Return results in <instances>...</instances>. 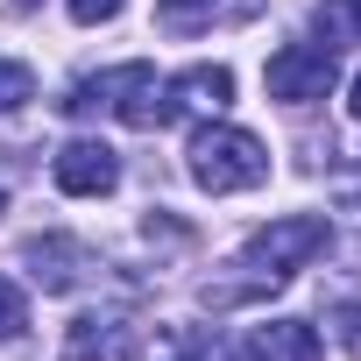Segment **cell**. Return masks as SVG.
Here are the masks:
<instances>
[{"label":"cell","instance_id":"7","mask_svg":"<svg viewBox=\"0 0 361 361\" xmlns=\"http://www.w3.org/2000/svg\"><path fill=\"white\" fill-rule=\"evenodd\" d=\"M22 262H29V276H36L43 290H78V283L92 276V248L71 241V234H36V241L22 248Z\"/></svg>","mask_w":361,"mask_h":361},{"label":"cell","instance_id":"8","mask_svg":"<svg viewBox=\"0 0 361 361\" xmlns=\"http://www.w3.org/2000/svg\"><path fill=\"white\" fill-rule=\"evenodd\" d=\"M262 0H156V29L170 36H206L213 22H255Z\"/></svg>","mask_w":361,"mask_h":361},{"label":"cell","instance_id":"1","mask_svg":"<svg viewBox=\"0 0 361 361\" xmlns=\"http://www.w3.org/2000/svg\"><path fill=\"white\" fill-rule=\"evenodd\" d=\"M64 114H114V121H128V128H142V135H156V128H170L177 114H170V78H156V64H114V71H99V78H78L71 85V99H64Z\"/></svg>","mask_w":361,"mask_h":361},{"label":"cell","instance_id":"14","mask_svg":"<svg viewBox=\"0 0 361 361\" xmlns=\"http://www.w3.org/2000/svg\"><path fill=\"white\" fill-rule=\"evenodd\" d=\"M177 361H234V347H227L220 333H206V326H199V333L177 340Z\"/></svg>","mask_w":361,"mask_h":361},{"label":"cell","instance_id":"17","mask_svg":"<svg viewBox=\"0 0 361 361\" xmlns=\"http://www.w3.org/2000/svg\"><path fill=\"white\" fill-rule=\"evenodd\" d=\"M347 106H354V121H361V71H354V99H347Z\"/></svg>","mask_w":361,"mask_h":361},{"label":"cell","instance_id":"6","mask_svg":"<svg viewBox=\"0 0 361 361\" xmlns=\"http://www.w3.org/2000/svg\"><path fill=\"white\" fill-rule=\"evenodd\" d=\"M50 170H57V192H71V199H106L121 185V156L106 142H64Z\"/></svg>","mask_w":361,"mask_h":361},{"label":"cell","instance_id":"12","mask_svg":"<svg viewBox=\"0 0 361 361\" xmlns=\"http://www.w3.org/2000/svg\"><path fill=\"white\" fill-rule=\"evenodd\" d=\"M36 99V71L29 64H8V57H0V114H22Z\"/></svg>","mask_w":361,"mask_h":361},{"label":"cell","instance_id":"5","mask_svg":"<svg viewBox=\"0 0 361 361\" xmlns=\"http://www.w3.org/2000/svg\"><path fill=\"white\" fill-rule=\"evenodd\" d=\"M57 361H149V340L128 312H85L71 319V340Z\"/></svg>","mask_w":361,"mask_h":361},{"label":"cell","instance_id":"3","mask_svg":"<svg viewBox=\"0 0 361 361\" xmlns=\"http://www.w3.org/2000/svg\"><path fill=\"white\" fill-rule=\"evenodd\" d=\"M333 248V220L326 213H283V220H269L248 248H241V262L248 269H262L269 283H290L312 255H326Z\"/></svg>","mask_w":361,"mask_h":361},{"label":"cell","instance_id":"11","mask_svg":"<svg viewBox=\"0 0 361 361\" xmlns=\"http://www.w3.org/2000/svg\"><path fill=\"white\" fill-rule=\"evenodd\" d=\"M312 29H319V43H326V50L361 43V0H326V8L312 15Z\"/></svg>","mask_w":361,"mask_h":361},{"label":"cell","instance_id":"10","mask_svg":"<svg viewBox=\"0 0 361 361\" xmlns=\"http://www.w3.org/2000/svg\"><path fill=\"white\" fill-rule=\"evenodd\" d=\"M326 354V340L305 326V319H269V326H255V340H248V361H319Z\"/></svg>","mask_w":361,"mask_h":361},{"label":"cell","instance_id":"9","mask_svg":"<svg viewBox=\"0 0 361 361\" xmlns=\"http://www.w3.org/2000/svg\"><path fill=\"white\" fill-rule=\"evenodd\" d=\"M227 99H234L227 64H192L185 78H170V114H220Z\"/></svg>","mask_w":361,"mask_h":361},{"label":"cell","instance_id":"19","mask_svg":"<svg viewBox=\"0 0 361 361\" xmlns=\"http://www.w3.org/2000/svg\"><path fill=\"white\" fill-rule=\"evenodd\" d=\"M15 8H36V0H15Z\"/></svg>","mask_w":361,"mask_h":361},{"label":"cell","instance_id":"2","mask_svg":"<svg viewBox=\"0 0 361 361\" xmlns=\"http://www.w3.org/2000/svg\"><path fill=\"white\" fill-rule=\"evenodd\" d=\"M185 163H192V185L199 192H255L262 177H269V149L248 135V128H227V121H206L199 135H192V149H185Z\"/></svg>","mask_w":361,"mask_h":361},{"label":"cell","instance_id":"13","mask_svg":"<svg viewBox=\"0 0 361 361\" xmlns=\"http://www.w3.org/2000/svg\"><path fill=\"white\" fill-rule=\"evenodd\" d=\"M22 326H29V298H22L15 276H0V340H15Z\"/></svg>","mask_w":361,"mask_h":361},{"label":"cell","instance_id":"16","mask_svg":"<svg viewBox=\"0 0 361 361\" xmlns=\"http://www.w3.org/2000/svg\"><path fill=\"white\" fill-rule=\"evenodd\" d=\"M64 8H71V22H85V29H99V22H114V15L128 8V0H64Z\"/></svg>","mask_w":361,"mask_h":361},{"label":"cell","instance_id":"15","mask_svg":"<svg viewBox=\"0 0 361 361\" xmlns=\"http://www.w3.org/2000/svg\"><path fill=\"white\" fill-rule=\"evenodd\" d=\"M333 333H340V347L361 361V298H347V305H333Z\"/></svg>","mask_w":361,"mask_h":361},{"label":"cell","instance_id":"18","mask_svg":"<svg viewBox=\"0 0 361 361\" xmlns=\"http://www.w3.org/2000/svg\"><path fill=\"white\" fill-rule=\"evenodd\" d=\"M347 213H361V192H354V199H347Z\"/></svg>","mask_w":361,"mask_h":361},{"label":"cell","instance_id":"4","mask_svg":"<svg viewBox=\"0 0 361 361\" xmlns=\"http://www.w3.org/2000/svg\"><path fill=\"white\" fill-rule=\"evenodd\" d=\"M333 78H340V57H333L326 43H283V50L262 64V85H269V99H283V106L326 99Z\"/></svg>","mask_w":361,"mask_h":361},{"label":"cell","instance_id":"20","mask_svg":"<svg viewBox=\"0 0 361 361\" xmlns=\"http://www.w3.org/2000/svg\"><path fill=\"white\" fill-rule=\"evenodd\" d=\"M0 206H8V192H0Z\"/></svg>","mask_w":361,"mask_h":361}]
</instances>
